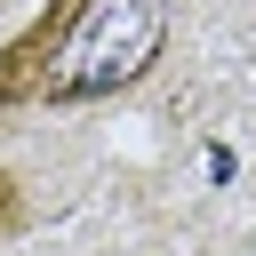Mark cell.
Here are the masks:
<instances>
[{
	"mask_svg": "<svg viewBox=\"0 0 256 256\" xmlns=\"http://www.w3.org/2000/svg\"><path fill=\"white\" fill-rule=\"evenodd\" d=\"M176 40V0H48L0 40V112L112 104L160 72Z\"/></svg>",
	"mask_w": 256,
	"mask_h": 256,
	"instance_id": "cell-1",
	"label": "cell"
},
{
	"mask_svg": "<svg viewBox=\"0 0 256 256\" xmlns=\"http://www.w3.org/2000/svg\"><path fill=\"white\" fill-rule=\"evenodd\" d=\"M8 232H24V184L0 168V240H8Z\"/></svg>",
	"mask_w": 256,
	"mask_h": 256,
	"instance_id": "cell-2",
	"label": "cell"
}]
</instances>
